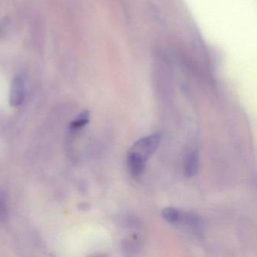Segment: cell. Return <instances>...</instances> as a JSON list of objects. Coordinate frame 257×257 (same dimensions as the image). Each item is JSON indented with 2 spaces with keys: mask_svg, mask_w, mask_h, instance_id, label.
<instances>
[{
  "mask_svg": "<svg viewBox=\"0 0 257 257\" xmlns=\"http://www.w3.org/2000/svg\"><path fill=\"white\" fill-rule=\"evenodd\" d=\"M25 97V81L22 76H17L12 82L10 101L12 106H21Z\"/></svg>",
  "mask_w": 257,
  "mask_h": 257,
  "instance_id": "7a4b0ae2",
  "label": "cell"
},
{
  "mask_svg": "<svg viewBox=\"0 0 257 257\" xmlns=\"http://www.w3.org/2000/svg\"><path fill=\"white\" fill-rule=\"evenodd\" d=\"M88 121H89V113L87 111H85L79 115V116L71 123L70 127L73 130H76V129L81 128V127L86 125Z\"/></svg>",
  "mask_w": 257,
  "mask_h": 257,
  "instance_id": "8992f818",
  "label": "cell"
},
{
  "mask_svg": "<svg viewBox=\"0 0 257 257\" xmlns=\"http://www.w3.org/2000/svg\"><path fill=\"white\" fill-rule=\"evenodd\" d=\"M199 168V158L195 150L189 151L186 154L184 161V175L186 177H192L196 175Z\"/></svg>",
  "mask_w": 257,
  "mask_h": 257,
  "instance_id": "277c9868",
  "label": "cell"
},
{
  "mask_svg": "<svg viewBox=\"0 0 257 257\" xmlns=\"http://www.w3.org/2000/svg\"><path fill=\"white\" fill-rule=\"evenodd\" d=\"M7 194L0 189V222H4L7 218Z\"/></svg>",
  "mask_w": 257,
  "mask_h": 257,
  "instance_id": "52a82bcc",
  "label": "cell"
},
{
  "mask_svg": "<svg viewBox=\"0 0 257 257\" xmlns=\"http://www.w3.org/2000/svg\"><path fill=\"white\" fill-rule=\"evenodd\" d=\"M147 160L137 153L128 152L127 154V166L132 177L138 178L144 173Z\"/></svg>",
  "mask_w": 257,
  "mask_h": 257,
  "instance_id": "3957f363",
  "label": "cell"
},
{
  "mask_svg": "<svg viewBox=\"0 0 257 257\" xmlns=\"http://www.w3.org/2000/svg\"><path fill=\"white\" fill-rule=\"evenodd\" d=\"M162 216L165 220L171 223H179L182 222L183 217V213L174 207H166L162 212Z\"/></svg>",
  "mask_w": 257,
  "mask_h": 257,
  "instance_id": "5b68a950",
  "label": "cell"
},
{
  "mask_svg": "<svg viewBox=\"0 0 257 257\" xmlns=\"http://www.w3.org/2000/svg\"><path fill=\"white\" fill-rule=\"evenodd\" d=\"M162 135L160 133H154L150 136L146 137L137 141L129 151L133 152L148 160L149 158L155 153L160 144Z\"/></svg>",
  "mask_w": 257,
  "mask_h": 257,
  "instance_id": "6da1fadb",
  "label": "cell"
}]
</instances>
